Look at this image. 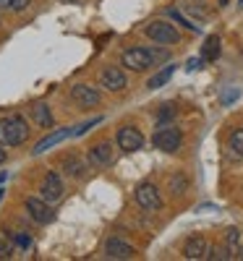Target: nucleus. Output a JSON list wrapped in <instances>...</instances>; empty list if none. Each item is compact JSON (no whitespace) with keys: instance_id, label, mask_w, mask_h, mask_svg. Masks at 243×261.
Returning a JSON list of instances; mask_svg holds the SVG:
<instances>
[{"instance_id":"obj_1","label":"nucleus","mask_w":243,"mask_h":261,"mask_svg":"<svg viewBox=\"0 0 243 261\" xmlns=\"http://www.w3.org/2000/svg\"><path fill=\"white\" fill-rule=\"evenodd\" d=\"M29 139V125L27 120L16 115V118H3L0 120V144L3 146H18Z\"/></svg>"},{"instance_id":"obj_2","label":"nucleus","mask_w":243,"mask_h":261,"mask_svg":"<svg viewBox=\"0 0 243 261\" xmlns=\"http://www.w3.org/2000/svg\"><path fill=\"white\" fill-rule=\"evenodd\" d=\"M123 65L128 71H147L154 65V53L147 47H131L123 53Z\"/></svg>"},{"instance_id":"obj_3","label":"nucleus","mask_w":243,"mask_h":261,"mask_svg":"<svg viewBox=\"0 0 243 261\" xmlns=\"http://www.w3.org/2000/svg\"><path fill=\"white\" fill-rule=\"evenodd\" d=\"M147 37L160 42V45H175V42L181 39L178 29H175L173 24H167V21H152V24L147 27Z\"/></svg>"},{"instance_id":"obj_4","label":"nucleus","mask_w":243,"mask_h":261,"mask_svg":"<svg viewBox=\"0 0 243 261\" xmlns=\"http://www.w3.org/2000/svg\"><path fill=\"white\" fill-rule=\"evenodd\" d=\"M181 141H183L181 130H178V128H173V125L160 128L157 134L152 136V144L157 146L160 151H178V149H181Z\"/></svg>"},{"instance_id":"obj_5","label":"nucleus","mask_w":243,"mask_h":261,"mask_svg":"<svg viewBox=\"0 0 243 261\" xmlns=\"http://www.w3.org/2000/svg\"><path fill=\"white\" fill-rule=\"evenodd\" d=\"M136 201H139V206L147 209V212H157V209L162 206L160 191L154 188L152 183H141V186L136 188Z\"/></svg>"},{"instance_id":"obj_6","label":"nucleus","mask_w":243,"mask_h":261,"mask_svg":"<svg viewBox=\"0 0 243 261\" xmlns=\"http://www.w3.org/2000/svg\"><path fill=\"white\" fill-rule=\"evenodd\" d=\"M115 141H118V146H120L123 151H139V149L144 146V136L139 134L136 128H131V125L118 128V136H115Z\"/></svg>"},{"instance_id":"obj_7","label":"nucleus","mask_w":243,"mask_h":261,"mask_svg":"<svg viewBox=\"0 0 243 261\" xmlns=\"http://www.w3.org/2000/svg\"><path fill=\"white\" fill-rule=\"evenodd\" d=\"M39 196L45 201H60V196H63V180L55 170H50L45 180H42V188H39Z\"/></svg>"},{"instance_id":"obj_8","label":"nucleus","mask_w":243,"mask_h":261,"mask_svg":"<svg viewBox=\"0 0 243 261\" xmlns=\"http://www.w3.org/2000/svg\"><path fill=\"white\" fill-rule=\"evenodd\" d=\"M71 99L79 105V107H97L100 105V94L86 84H74L71 86Z\"/></svg>"},{"instance_id":"obj_9","label":"nucleus","mask_w":243,"mask_h":261,"mask_svg":"<svg viewBox=\"0 0 243 261\" xmlns=\"http://www.w3.org/2000/svg\"><path fill=\"white\" fill-rule=\"evenodd\" d=\"M102 86H105V89H110V92H120V89H126V86H128L126 73H123L120 68H115V65H110V68L102 71Z\"/></svg>"},{"instance_id":"obj_10","label":"nucleus","mask_w":243,"mask_h":261,"mask_svg":"<svg viewBox=\"0 0 243 261\" xmlns=\"http://www.w3.org/2000/svg\"><path fill=\"white\" fill-rule=\"evenodd\" d=\"M27 209H29V214L34 217V220L42 222V225H47V222L55 220V212L47 206L45 199H29V201H27Z\"/></svg>"},{"instance_id":"obj_11","label":"nucleus","mask_w":243,"mask_h":261,"mask_svg":"<svg viewBox=\"0 0 243 261\" xmlns=\"http://www.w3.org/2000/svg\"><path fill=\"white\" fill-rule=\"evenodd\" d=\"M207 253H209V243H207V238H202V235L188 238L186 246H183V256L186 258H207Z\"/></svg>"},{"instance_id":"obj_12","label":"nucleus","mask_w":243,"mask_h":261,"mask_svg":"<svg viewBox=\"0 0 243 261\" xmlns=\"http://www.w3.org/2000/svg\"><path fill=\"white\" fill-rule=\"evenodd\" d=\"M89 162L94 167H107L113 165V149H110V144H94L89 149Z\"/></svg>"},{"instance_id":"obj_13","label":"nucleus","mask_w":243,"mask_h":261,"mask_svg":"<svg viewBox=\"0 0 243 261\" xmlns=\"http://www.w3.org/2000/svg\"><path fill=\"white\" fill-rule=\"evenodd\" d=\"M105 253H107V258H131L134 256V248L126 241H120V238H110L105 243Z\"/></svg>"},{"instance_id":"obj_14","label":"nucleus","mask_w":243,"mask_h":261,"mask_svg":"<svg viewBox=\"0 0 243 261\" xmlns=\"http://www.w3.org/2000/svg\"><path fill=\"white\" fill-rule=\"evenodd\" d=\"M60 167H63L65 172H68L71 178H81V175H84V170H86L84 160H81V157H74V154L63 157V160H60Z\"/></svg>"},{"instance_id":"obj_15","label":"nucleus","mask_w":243,"mask_h":261,"mask_svg":"<svg viewBox=\"0 0 243 261\" xmlns=\"http://www.w3.org/2000/svg\"><path fill=\"white\" fill-rule=\"evenodd\" d=\"M68 136H71V130H55V134H50V136H47L45 141H39V144H37V146L32 149V154L37 157V154H42V151H47L50 146H55V144H60L63 139H68Z\"/></svg>"},{"instance_id":"obj_16","label":"nucleus","mask_w":243,"mask_h":261,"mask_svg":"<svg viewBox=\"0 0 243 261\" xmlns=\"http://www.w3.org/2000/svg\"><path fill=\"white\" fill-rule=\"evenodd\" d=\"M32 118H34V123H37L39 128H50V125H53L50 107H47V105H42V102L32 105Z\"/></svg>"},{"instance_id":"obj_17","label":"nucleus","mask_w":243,"mask_h":261,"mask_svg":"<svg viewBox=\"0 0 243 261\" xmlns=\"http://www.w3.org/2000/svg\"><path fill=\"white\" fill-rule=\"evenodd\" d=\"M173 73H175V65H167L165 71H160L157 76H152L147 86H149V89H160V86H165V84L170 81V76H173Z\"/></svg>"},{"instance_id":"obj_18","label":"nucleus","mask_w":243,"mask_h":261,"mask_svg":"<svg viewBox=\"0 0 243 261\" xmlns=\"http://www.w3.org/2000/svg\"><path fill=\"white\" fill-rule=\"evenodd\" d=\"M220 55V37H207L204 47H202V58L204 60H214Z\"/></svg>"},{"instance_id":"obj_19","label":"nucleus","mask_w":243,"mask_h":261,"mask_svg":"<svg viewBox=\"0 0 243 261\" xmlns=\"http://www.w3.org/2000/svg\"><path fill=\"white\" fill-rule=\"evenodd\" d=\"M207 258L225 261V258H233V253H230V248H212V246H209V253H207Z\"/></svg>"},{"instance_id":"obj_20","label":"nucleus","mask_w":243,"mask_h":261,"mask_svg":"<svg viewBox=\"0 0 243 261\" xmlns=\"http://www.w3.org/2000/svg\"><path fill=\"white\" fill-rule=\"evenodd\" d=\"M230 146L238 151V154H243V128L233 130V136H230Z\"/></svg>"},{"instance_id":"obj_21","label":"nucleus","mask_w":243,"mask_h":261,"mask_svg":"<svg viewBox=\"0 0 243 261\" xmlns=\"http://www.w3.org/2000/svg\"><path fill=\"white\" fill-rule=\"evenodd\" d=\"M238 241H240V232H238V227H230V230L225 232V243H228V248L238 246Z\"/></svg>"},{"instance_id":"obj_22","label":"nucleus","mask_w":243,"mask_h":261,"mask_svg":"<svg viewBox=\"0 0 243 261\" xmlns=\"http://www.w3.org/2000/svg\"><path fill=\"white\" fill-rule=\"evenodd\" d=\"M11 256H13V246L0 235V258H11Z\"/></svg>"},{"instance_id":"obj_23","label":"nucleus","mask_w":243,"mask_h":261,"mask_svg":"<svg viewBox=\"0 0 243 261\" xmlns=\"http://www.w3.org/2000/svg\"><path fill=\"white\" fill-rule=\"evenodd\" d=\"M173 115H175V107H173V105H162V110H160V123L170 120Z\"/></svg>"},{"instance_id":"obj_24","label":"nucleus","mask_w":243,"mask_h":261,"mask_svg":"<svg viewBox=\"0 0 243 261\" xmlns=\"http://www.w3.org/2000/svg\"><path fill=\"white\" fill-rule=\"evenodd\" d=\"M11 238H13V243H16L18 248H29V238H27V235H18V232H13Z\"/></svg>"},{"instance_id":"obj_25","label":"nucleus","mask_w":243,"mask_h":261,"mask_svg":"<svg viewBox=\"0 0 243 261\" xmlns=\"http://www.w3.org/2000/svg\"><path fill=\"white\" fill-rule=\"evenodd\" d=\"M29 3H32V0H11V8L13 11H24Z\"/></svg>"},{"instance_id":"obj_26","label":"nucleus","mask_w":243,"mask_h":261,"mask_svg":"<svg viewBox=\"0 0 243 261\" xmlns=\"http://www.w3.org/2000/svg\"><path fill=\"white\" fill-rule=\"evenodd\" d=\"M199 65H202V60H199V58H191V60H188V65H186V68H188V71H196Z\"/></svg>"},{"instance_id":"obj_27","label":"nucleus","mask_w":243,"mask_h":261,"mask_svg":"<svg viewBox=\"0 0 243 261\" xmlns=\"http://www.w3.org/2000/svg\"><path fill=\"white\" fill-rule=\"evenodd\" d=\"M6 162V149H3V144H0V165Z\"/></svg>"},{"instance_id":"obj_28","label":"nucleus","mask_w":243,"mask_h":261,"mask_svg":"<svg viewBox=\"0 0 243 261\" xmlns=\"http://www.w3.org/2000/svg\"><path fill=\"white\" fill-rule=\"evenodd\" d=\"M6 6H11V0H0V8H6Z\"/></svg>"},{"instance_id":"obj_29","label":"nucleus","mask_w":243,"mask_h":261,"mask_svg":"<svg viewBox=\"0 0 243 261\" xmlns=\"http://www.w3.org/2000/svg\"><path fill=\"white\" fill-rule=\"evenodd\" d=\"M235 256H238V258H243V251H240V253H235Z\"/></svg>"},{"instance_id":"obj_30","label":"nucleus","mask_w":243,"mask_h":261,"mask_svg":"<svg viewBox=\"0 0 243 261\" xmlns=\"http://www.w3.org/2000/svg\"><path fill=\"white\" fill-rule=\"evenodd\" d=\"M65 3H76V0H65Z\"/></svg>"},{"instance_id":"obj_31","label":"nucleus","mask_w":243,"mask_h":261,"mask_svg":"<svg viewBox=\"0 0 243 261\" xmlns=\"http://www.w3.org/2000/svg\"><path fill=\"white\" fill-rule=\"evenodd\" d=\"M0 199H3V191H0Z\"/></svg>"},{"instance_id":"obj_32","label":"nucleus","mask_w":243,"mask_h":261,"mask_svg":"<svg viewBox=\"0 0 243 261\" xmlns=\"http://www.w3.org/2000/svg\"><path fill=\"white\" fill-rule=\"evenodd\" d=\"M240 6H243V0H240Z\"/></svg>"}]
</instances>
